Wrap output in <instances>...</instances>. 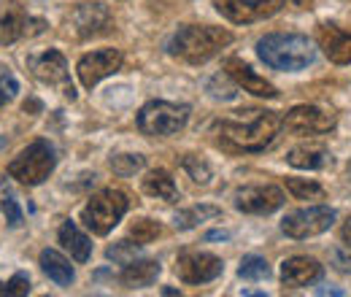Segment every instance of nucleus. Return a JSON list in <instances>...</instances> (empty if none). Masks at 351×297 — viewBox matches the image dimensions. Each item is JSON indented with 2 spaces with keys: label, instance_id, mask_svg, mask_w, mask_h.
Segmentation results:
<instances>
[{
  "label": "nucleus",
  "instance_id": "29",
  "mask_svg": "<svg viewBox=\"0 0 351 297\" xmlns=\"http://www.w3.org/2000/svg\"><path fill=\"white\" fill-rule=\"evenodd\" d=\"M0 295H5V297L30 295V276H27V273H14L5 284H0Z\"/></svg>",
  "mask_w": 351,
  "mask_h": 297
},
{
  "label": "nucleus",
  "instance_id": "36",
  "mask_svg": "<svg viewBox=\"0 0 351 297\" xmlns=\"http://www.w3.org/2000/svg\"><path fill=\"white\" fill-rule=\"evenodd\" d=\"M44 27H46V22H44V19H30V16H27V25H25V33H27V36H41V33H44Z\"/></svg>",
  "mask_w": 351,
  "mask_h": 297
},
{
  "label": "nucleus",
  "instance_id": "38",
  "mask_svg": "<svg viewBox=\"0 0 351 297\" xmlns=\"http://www.w3.org/2000/svg\"><path fill=\"white\" fill-rule=\"evenodd\" d=\"M227 238H230V233H224V230H214L206 235V241H227Z\"/></svg>",
  "mask_w": 351,
  "mask_h": 297
},
{
  "label": "nucleus",
  "instance_id": "8",
  "mask_svg": "<svg viewBox=\"0 0 351 297\" xmlns=\"http://www.w3.org/2000/svg\"><path fill=\"white\" fill-rule=\"evenodd\" d=\"M30 71L38 82H44L49 86H57L68 100H76V89L71 84V73H68V62L57 49H49L44 54L30 57Z\"/></svg>",
  "mask_w": 351,
  "mask_h": 297
},
{
  "label": "nucleus",
  "instance_id": "16",
  "mask_svg": "<svg viewBox=\"0 0 351 297\" xmlns=\"http://www.w3.org/2000/svg\"><path fill=\"white\" fill-rule=\"evenodd\" d=\"M319 276H322V265L313 257H289L281 265V281H284V287H292V289L306 287L311 281H316Z\"/></svg>",
  "mask_w": 351,
  "mask_h": 297
},
{
  "label": "nucleus",
  "instance_id": "22",
  "mask_svg": "<svg viewBox=\"0 0 351 297\" xmlns=\"http://www.w3.org/2000/svg\"><path fill=\"white\" fill-rule=\"evenodd\" d=\"M41 270H44L57 287H71L73 278H76L73 265L60 254V252H54V249H44L41 252Z\"/></svg>",
  "mask_w": 351,
  "mask_h": 297
},
{
  "label": "nucleus",
  "instance_id": "17",
  "mask_svg": "<svg viewBox=\"0 0 351 297\" xmlns=\"http://www.w3.org/2000/svg\"><path fill=\"white\" fill-rule=\"evenodd\" d=\"M287 163L300 170H322L332 163V157H330V149L322 143H300V146L289 149Z\"/></svg>",
  "mask_w": 351,
  "mask_h": 297
},
{
  "label": "nucleus",
  "instance_id": "26",
  "mask_svg": "<svg viewBox=\"0 0 351 297\" xmlns=\"http://www.w3.org/2000/svg\"><path fill=\"white\" fill-rule=\"evenodd\" d=\"M287 189L292 192L295 200H322L324 198V189L308 178H287Z\"/></svg>",
  "mask_w": 351,
  "mask_h": 297
},
{
  "label": "nucleus",
  "instance_id": "12",
  "mask_svg": "<svg viewBox=\"0 0 351 297\" xmlns=\"http://www.w3.org/2000/svg\"><path fill=\"white\" fill-rule=\"evenodd\" d=\"M119 68H122V51L119 49H97V51H89L79 60L76 73H79V82L87 89H92L106 76L117 73Z\"/></svg>",
  "mask_w": 351,
  "mask_h": 297
},
{
  "label": "nucleus",
  "instance_id": "30",
  "mask_svg": "<svg viewBox=\"0 0 351 297\" xmlns=\"http://www.w3.org/2000/svg\"><path fill=\"white\" fill-rule=\"evenodd\" d=\"M111 168L119 176H132L135 170L143 168V157L141 154H117V157H111Z\"/></svg>",
  "mask_w": 351,
  "mask_h": 297
},
{
  "label": "nucleus",
  "instance_id": "21",
  "mask_svg": "<svg viewBox=\"0 0 351 297\" xmlns=\"http://www.w3.org/2000/svg\"><path fill=\"white\" fill-rule=\"evenodd\" d=\"M143 192L149 198H157V200H165V203H176L178 200V189H176V181L171 178V173L162 168L157 170H149L141 181Z\"/></svg>",
  "mask_w": 351,
  "mask_h": 297
},
{
  "label": "nucleus",
  "instance_id": "33",
  "mask_svg": "<svg viewBox=\"0 0 351 297\" xmlns=\"http://www.w3.org/2000/svg\"><path fill=\"white\" fill-rule=\"evenodd\" d=\"M16 92H19V82L14 79V73H8L5 68H0V108H3L8 100H14Z\"/></svg>",
  "mask_w": 351,
  "mask_h": 297
},
{
  "label": "nucleus",
  "instance_id": "4",
  "mask_svg": "<svg viewBox=\"0 0 351 297\" xmlns=\"http://www.w3.org/2000/svg\"><path fill=\"white\" fill-rule=\"evenodd\" d=\"M128 209H130L128 195L122 189L108 187V189H100L97 195L89 198V203L82 211V222L87 224L95 235H108L122 222V216L128 213Z\"/></svg>",
  "mask_w": 351,
  "mask_h": 297
},
{
  "label": "nucleus",
  "instance_id": "19",
  "mask_svg": "<svg viewBox=\"0 0 351 297\" xmlns=\"http://www.w3.org/2000/svg\"><path fill=\"white\" fill-rule=\"evenodd\" d=\"M319 41H322V49H324V54H327L330 62H335V65H351L349 33H341L338 27H322Z\"/></svg>",
  "mask_w": 351,
  "mask_h": 297
},
{
  "label": "nucleus",
  "instance_id": "34",
  "mask_svg": "<svg viewBox=\"0 0 351 297\" xmlns=\"http://www.w3.org/2000/svg\"><path fill=\"white\" fill-rule=\"evenodd\" d=\"M330 262L338 273H351V246L343 243V246H335L332 254H330Z\"/></svg>",
  "mask_w": 351,
  "mask_h": 297
},
{
  "label": "nucleus",
  "instance_id": "20",
  "mask_svg": "<svg viewBox=\"0 0 351 297\" xmlns=\"http://www.w3.org/2000/svg\"><path fill=\"white\" fill-rule=\"evenodd\" d=\"M60 243L76 262H87L89 257H92V241L79 230V224L71 222V219L60 224Z\"/></svg>",
  "mask_w": 351,
  "mask_h": 297
},
{
  "label": "nucleus",
  "instance_id": "10",
  "mask_svg": "<svg viewBox=\"0 0 351 297\" xmlns=\"http://www.w3.org/2000/svg\"><path fill=\"white\" fill-rule=\"evenodd\" d=\"M284 189L276 184H252V187H241L232 198L235 209L243 213H257V216H267V213L278 211L284 206Z\"/></svg>",
  "mask_w": 351,
  "mask_h": 297
},
{
  "label": "nucleus",
  "instance_id": "32",
  "mask_svg": "<svg viewBox=\"0 0 351 297\" xmlns=\"http://www.w3.org/2000/svg\"><path fill=\"white\" fill-rule=\"evenodd\" d=\"M106 254H108V259H114V262H119V265H128V262H132L135 254H138V246L130 243V241H119V243H114Z\"/></svg>",
  "mask_w": 351,
  "mask_h": 297
},
{
  "label": "nucleus",
  "instance_id": "3",
  "mask_svg": "<svg viewBox=\"0 0 351 297\" xmlns=\"http://www.w3.org/2000/svg\"><path fill=\"white\" fill-rule=\"evenodd\" d=\"M257 54L267 68L298 73L308 68L316 57V46L308 36L298 33H267L257 41Z\"/></svg>",
  "mask_w": 351,
  "mask_h": 297
},
{
  "label": "nucleus",
  "instance_id": "2",
  "mask_svg": "<svg viewBox=\"0 0 351 297\" xmlns=\"http://www.w3.org/2000/svg\"><path fill=\"white\" fill-rule=\"evenodd\" d=\"M230 43H232L230 30L211 27V25H186L176 30L165 49L171 57H178L189 65H203L211 57H217L221 49H227Z\"/></svg>",
  "mask_w": 351,
  "mask_h": 297
},
{
  "label": "nucleus",
  "instance_id": "14",
  "mask_svg": "<svg viewBox=\"0 0 351 297\" xmlns=\"http://www.w3.org/2000/svg\"><path fill=\"white\" fill-rule=\"evenodd\" d=\"M68 22H71V27L76 30L79 38H92V36L106 33L111 27L114 16H111V11L103 3H79L71 11Z\"/></svg>",
  "mask_w": 351,
  "mask_h": 297
},
{
  "label": "nucleus",
  "instance_id": "7",
  "mask_svg": "<svg viewBox=\"0 0 351 297\" xmlns=\"http://www.w3.org/2000/svg\"><path fill=\"white\" fill-rule=\"evenodd\" d=\"M332 222H335V211L330 206H308V209L287 213L281 219V230L295 241H306V238L327 233Z\"/></svg>",
  "mask_w": 351,
  "mask_h": 297
},
{
  "label": "nucleus",
  "instance_id": "13",
  "mask_svg": "<svg viewBox=\"0 0 351 297\" xmlns=\"http://www.w3.org/2000/svg\"><path fill=\"white\" fill-rule=\"evenodd\" d=\"M284 128L295 135H322L335 128V114L319 106H295L284 117Z\"/></svg>",
  "mask_w": 351,
  "mask_h": 297
},
{
  "label": "nucleus",
  "instance_id": "15",
  "mask_svg": "<svg viewBox=\"0 0 351 297\" xmlns=\"http://www.w3.org/2000/svg\"><path fill=\"white\" fill-rule=\"evenodd\" d=\"M224 73H227L238 86H243V92H252V95H257V97H278V89L270 84L267 79H263L260 73H254V68L246 65V62L238 60V57H230V60L224 62Z\"/></svg>",
  "mask_w": 351,
  "mask_h": 297
},
{
  "label": "nucleus",
  "instance_id": "5",
  "mask_svg": "<svg viewBox=\"0 0 351 297\" xmlns=\"http://www.w3.org/2000/svg\"><path fill=\"white\" fill-rule=\"evenodd\" d=\"M57 165L54 149L49 141H33L27 149H22L11 163H8V176L16 178L25 187H38L51 176Z\"/></svg>",
  "mask_w": 351,
  "mask_h": 297
},
{
  "label": "nucleus",
  "instance_id": "23",
  "mask_svg": "<svg viewBox=\"0 0 351 297\" xmlns=\"http://www.w3.org/2000/svg\"><path fill=\"white\" fill-rule=\"evenodd\" d=\"M25 25H27V14L16 3H11V8L0 16V46L19 41L25 36Z\"/></svg>",
  "mask_w": 351,
  "mask_h": 297
},
{
  "label": "nucleus",
  "instance_id": "35",
  "mask_svg": "<svg viewBox=\"0 0 351 297\" xmlns=\"http://www.w3.org/2000/svg\"><path fill=\"white\" fill-rule=\"evenodd\" d=\"M208 92H211L214 97H219V100H232V97H235V89H232V86H219V76H214V79L208 82Z\"/></svg>",
  "mask_w": 351,
  "mask_h": 297
},
{
  "label": "nucleus",
  "instance_id": "31",
  "mask_svg": "<svg viewBox=\"0 0 351 297\" xmlns=\"http://www.w3.org/2000/svg\"><path fill=\"white\" fill-rule=\"evenodd\" d=\"M3 213H5V222L11 224V227H19L22 222H25V216H22V209L16 206V198L8 192V189H3Z\"/></svg>",
  "mask_w": 351,
  "mask_h": 297
},
{
  "label": "nucleus",
  "instance_id": "18",
  "mask_svg": "<svg viewBox=\"0 0 351 297\" xmlns=\"http://www.w3.org/2000/svg\"><path fill=\"white\" fill-rule=\"evenodd\" d=\"M160 276V262L154 259H141V262H128L125 270L119 273V284L128 287V289H143V287H152Z\"/></svg>",
  "mask_w": 351,
  "mask_h": 297
},
{
  "label": "nucleus",
  "instance_id": "28",
  "mask_svg": "<svg viewBox=\"0 0 351 297\" xmlns=\"http://www.w3.org/2000/svg\"><path fill=\"white\" fill-rule=\"evenodd\" d=\"M181 165L192 176V181H197V184H208V181H211V168H208L206 160H200V157H195V154H186V157L181 160Z\"/></svg>",
  "mask_w": 351,
  "mask_h": 297
},
{
  "label": "nucleus",
  "instance_id": "37",
  "mask_svg": "<svg viewBox=\"0 0 351 297\" xmlns=\"http://www.w3.org/2000/svg\"><path fill=\"white\" fill-rule=\"evenodd\" d=\"M341 238H343V243H349L351 246V216L343 222V227H341Z\"/></svg>",
  "mask_w": 351,
  "mask_h": 297
},
{
  "label": "nucleus",
  "instance_id": "1",
  "mask_svg": "<svg viewBox=\"0 0 351 297\" xmlns=\"http://www.w3.org/2000/svg\"><path fill=\"white\" fill-rule=\"evenodd\" d=\"M243 119H221L217 122V132L221 141H227L235 149L243 152H263L273 143L278 130L284 128V119L273 111H246Z\"/></svg>",
  "mask_w": 351,
  "mask_h": 297
},
{
  "label": "nucleus",
  "instance_id": "25",
  "mask_svg": "<svg viewBox=\"0 0 351 297\" xmlns=\"http://www.w3.org/2000/svg\"><path fill=\"white\" fill-rule=\"evenodd\" d=\"M238 276L246 278V281H265V278H270V265L265 262V257L249 254L241 259Z\"/></svg>",
  "mask_w": 351,
  "mask_h": 297
},
{
  "label": "nucleus",
  "instance_id": "11",
  "mask_svg": "<svg viewBox=\"0 0 351 297\" xmlns=\"http://www.w3.org/2000/svg\"><path fill=\"white\" fill-rule=\"evenodd\" d=\"M224 265L217 254L208 252H181L176 257V276L184 284H208L219 278Z\"/></svg>",
  "mask_w": 351,
  "mask_h": 297
},
{
  "label": "nucleus",
  "instance_id": "24",
  "mask_svg": "<svg viewBox=\"0 0 351 297\" xmlns=\"http://www.w3.org/2000/svg\"><path fill=\"white\" fill-rule=\"evenodd\" d=\"M219 216L221 209H217V206H192V209H184V211L176 213L173 227L176 230H192V227H197L208 219H219Z\"/></svg>",
  "mask_w": 351,
  "mask_h": 297
},
{
  "label": "nucleus",
  "instance_id": "6",
  "mask_svg": "<svg viewBox=\"0 0 351 297\" xmlns=\"http://www.w3.org/2000/svg\"><path fill=\"white\" fill-rule=\"evenodd\" d=\"M189 119V106H178L168 100H152L138 111V130L152 138H168L184 130Z\"/></svg>",
  "mask_w": 351,
  "mask_h": 297
},
{
  "label": "nucleus",
  "instance_id": "27",
  "mask_svg": "<svg viewBox=\"0 0 351 297\" xmlns=\"http://www.w3.org/2000/svg\"><path fill=\"white\" fill-rule=\"evenodd\" d=\"M160 235V222L154 219H135L130 224V238H135V243H152Z\"/></svg>",
  "mask_w": 351,
  "mask_h": 297
},
{
  "label": "nucleus",
  "instance_id": "9",
  "mask_svg": "<svg viewBox=\"0 0 351 297\" xmlns=\"http://www.w3.org/2000/svg\"><path fill=\"white\" fill-rule=\"evenodd\" d=\"M287 0H214V8L232 25H252L278 14Z\"/></svg>",
  "mask_w": 351,
  "mask_h": 297
}]
</instances>
